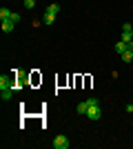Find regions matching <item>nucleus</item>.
I'll list each match as a JSON object with an SVG mask.
<instances>
[{
    "label": "nucleus",
    "instance_id": "obj_1",
    "mask_svg": "<svg viewBox=\"0 0 133 149\" xmlns=\"http://www.w3.org/2000/svg\"><path fill=\"white\" fill-rule=\"evenodd\" d=\"M89 109H87V118L89 120H100L102 118V109H100V102H98V98H89Z\"/></svg>",
    "mask_w": 133,
    "mask_h": 149
},
{
    "label": "nucleus",
    "instance_id": "obj_2",
    "mask_svg": "<svg viewBox=\"0 0 133 149\" xmlns=\"http://www.w3.org/2000/svg\"><path fill=\"white\" fill-rule=\"evenodd\" d=\"M69 138L67 136H56L53 138V149H69Z\"/></svg>",
    "mask_w": 133,
    "mask_h": 149
},
{
    "label": "nucleus",
    "instance_id": "obj_3",
    "mask_svg": "<svg viewBox=\"0 0 133 149\" xmlns=\"http://www.w3.org/2000/svg\"><path fill=\"white\" fill-rule=\"evenodd\" d=\"M13 27H16V22H13V20H2V31H5V33H11Z\"/></svg>",
    "mask_w": 133,
    "mask_h": 149
},
{
    "label": "nucleus",
    "instance_id": "obj_4",
    "mask_svg": "<svg viewBox=\"0 0 133 149\" xmlns=\"http://www.w3.org/2000/svg\"><path fill=\"white\" fill-rule=\"evenodd\" d=\"M127 49H129V42H124V40H118V42H115V51H118V54H124Z\"/></svg>",
    "mask_w": 133,
    "mask_h": 149
},
{
    "label": "nucleus",
    "instance_id": "obj_5",
    "mask_svg": "<svg viewBox=\"0 0 133 149\" xmlns=\"http://www.w3.org/2000/svg\"><path fill=\"white\" fill-rule=\"evenodd\" d=\"M53 20H56V13L44 11V16H42V22H44V25H53Z\"/></svg>",
    "mask_w": 133,
    "mask_h": 149
},
{
    "label": "nucleus",
    "instance_id": "obj_6",
    "mask_svg": "<svg viewBox=\"0 0 133 149\" xmlns=\"http://www.w3.org/2000/svg\"><path fill=\"white\" fill-rule=\"evenodd\" d=\"M7 87H11L13 89V82L7 78V76H0V89H7Z\"/></svg>",
    "mask_w": 133,
    "mask_h": 149
},
{
    "label": "nucleus",
    "instance_id": "obj_7",
    "mask_svg": "<svg viewBox=\"0 0 133 149\" xmlns=\"http://www.w3.org/2000/svg\"><path fill=\"white\" fill-rule=\"evenodd\" d=\"M87 109H89V102L84 100V102H80V105L76 107V111L80 113V116H87Z\"/></svg>",
    "mask_w": 133,
    "mask_h": 149
},
{
    "label": "nucleus",
    "instance_id": "obj_8",
    "mask_svg": "<svg viewBox=\"0 0 133 149\" xmlns=\"http://www.w3.org/2000/svg\"><path fill=\"white\" fill-rule=\"evenodd\" d=\"M11 13H13V11H9V9H5V7H2V9H0V18H2V20H11Z\"/></svg>",
    "mask_w": 133,
    "mask_h": 149
},
{
    "label": "nucleus",
    "instance_id": "obj_9",
    "mask_svg": "<svg viewBox=\"0 0 133 149\" xmlns=\"http://www.w3.org/2000/svg\"><path fill=\"white\" fill-rule=\"evenodd\" d=\"M11 93H13V89L7 87V89H2V91H0V96H2V100H9V98H11Z\"/></svg>",
    "mask_w": 133,
    "mask_h": 149
},
{
    "label": "nucleus",
    "instance_id": "obj_10",
    "mask_svg": "<svg viewBox=\"0 0 133 149\" xmlns=\"http://www.w3.org/2000/svg\"><path fill=\"white\" fill-rule=\"evenodd\" d=\"M122 60H124V62H131V60H133V51H131V49H127L124 54H122Z\"/></svg>",
    "mask_w": 133,
    "mask_h": 149
},
{
    "label": "nucleus",
    "instance_id": "obj_11",
    "mask_svg": "<svg viewBox=\"0 0 133 149\" xmlns=\"http://www.w3.org/2000/svg\"><path fill=\"white\" fill-rule=\"evenodd\" d=\"M47 11H49V13H56V16H58V11H60V5H56V2H53V5L47 7Z\"/></svg>",
    "mask_w": 133,
    "mask_h": 149
},
{
    "label": "nucleus",
    "instance_id": "obj_12",
    "mask_svg": "<svg viewBox=\"0 0 133 149\" xmlns=\"http://www.w3.org/2000/svg\"><path fill=\"white\" fill-rule=\"evenodd\" d=\"M133 31V27L129 25V22H124V25H122V33H131Z\"/></svg>",
    "mask_w": 133,
    "mask_h": 149
},
{
    "label": "nucleus",
    "instance_id": "obj_13",
    "mask_svg": "<svg viewBox=\"0 0 133 149\" xmlns=\"http://www.w3.org/2000/svg\"><path fill=\"white\" fill-rule=\"evenodd\" d=\"M25 7L27 9H33V7H36V0H25Z\"/></svg>",
    "mask_w": 133,
    "mask_h": 149
},
{
    "label": "nucleus",
    "instance_id": "obj_14",
    "mask_svg": "<svg viewBox=\"0 0 133 149\" xmlns=\"http://www.w3.org/2000/svg\"><path fill=\"white\" fill-rule=\"evenodd\" d=\"M122 40H124V42H131L133 38H131V33H122Z\"/></svg>",
    "mask_w": 133,
    "mask_h": 149
},
{
    "label": "nucleus",
    "instance_id": "obj_15",
    "mask_svg": "<svg viewBox=\"0 0 133 149\" xmlns=\"http://www.w3.org/2000/svg\"><path fill=\"white\" fill-rule=\"evenodd\" d=\"M11 20H13V22H20V13L13 11V13H11Z\"/></svg>",
    "mask_w": 133,
    "mask_h": 149
},
{
    "label": "nucleus",
    "instance_id": "obj_16",
    "mask_svg": "<svg viewBox=\"0 0 133 149\" xmlns=\"http://www.w3.org/2000/svg\"><path fill=\"white\" fill-rule=\"evenodd\" d=\"M131 38H133V31H131Z\"/></svg>",
    "mask_w": 133,
    "mask_h": 149
}]
</instances>
